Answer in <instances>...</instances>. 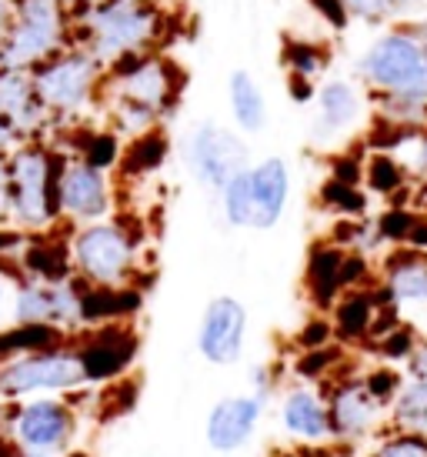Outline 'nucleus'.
<instances>
[{"mask_svg":"<svg viewBox=\"0 0 427 457\" xmlns=\"http://www.w3.org/2000/svg\"><path fill=\"white\" fill-rule=\"evenodd\" d=\"M321 201L324 207L331 211H338L344 217H364L367 211V197L361 194V187H351V184H340V180H324V187H321Z\"/></svg>","mask_w":427,"mask_h":457,"instance_id":"34","label":"nucleus"},{"mask_svg":"<svg viewBox=\"0 0 427 457\" xmlns=\"http://www.w3.org/2000/svg\"><path fill=\"white\" fill-rule=\"evenodd\" d=\"M61 147H47L44 140H21L7 154L11 174V220L24 234H44L61 220L57 211V184L67 164Z\"/></svg>","mask_w":427,"mask_h":457,"instance_id":"2","label":"nucleus"},{"mask_svg":"<svg viewBox=\"0 0 427 457\" xmlns=\"http://www.w3.org/2000/svg\"><path fill=\"white\" fill-rule=\"evenodd\" d=\"M84 368L74 347H51V351H38V354L11 357L0 361V397L13 401V397H34V394H67L84 387Z\"/></svg>","mask_w":427,"mask_h":457,"instance_id":"7","label":"nucleus"},{"mask_svg":"<svg viewBox=\"0 0 427 457\" xmlns=\"http://www.w3.org/2000/svg\"><path fill=\"white\" fill-rule=\"evenodd\" d=\"M288 94H290V101L294 104H314L317 84L314 80H307V77L288 74Z\"/></svg>","mask_w":427,"mask_h":457,"instance_id":"43","label":"nucleus"},{"mask_svg":"<svg viewBox=\"0 0 427 457\" xmlns=\"http://www.w3.org/2000/svg\"><path fill=\"white\" fill-rule=\"evenodd\" d=\"M338 364H340V347L327 344V347H317V351H304L297 357L294 370H297V378H304V381H317V378H327V370H334Z\"/></svg>","mask_w":427,"mask_h":457,"instance_id":"35","label":"nucleus"},{"mask_svg":"<svg viewBox=\"0 0 427 457\" xmlns=\"http://www.w3.org/2000/svg\"><path fill=\"white\" fill-rule=\"evenodd\" d=\"M67 341V334L54 324H13V328H0V361L11 357L38 354V351H51Z\"/></svg>","mask_w":427,"mask_h":457,"instance_id":"26","label":"nucleus"},{"mask_svg":"<svg viewBox=\"0 0 427 457\" xmlns=\"http://www.w3.org/2000/svg\"><path fill=\"white\" fill-rule=\"evenodd\" d=\"M17 144H21L17 130H13L11 124H7L4 117H0V157H7V154H11L13 147H17Z\"/></svg>","mask_w":427,"mask_h":457,"instance_id":"46","label":"nucleus"},{"mask_svg":"<svg viewBox=\"0 0 427 457\" xmlns=\"http://www.w3.org/2000/svg\"><path fill=\"white\" fill-rule=\"evenodd\" d=\"M21 270L27 280H44V284H61L74 278L71 264V247L67 241H44V237H27L21 247Z\"/></svg>","mask_w":427,"mask_h":457,"instance_id":"24","label":"nucleus"},{"mask_svg":"<svg viewBox=\"0 0 427 457\" xmlns=\"http://www.w3.org/2000/svg\"><path fill=\"white\" fill-rule=\"evenodd\" d=\"M364 184L374 194H384V197H390V194L404 191L407 174H404V164L394 157V154L374 151L371 157H367V164H364Z\"/></svg>","mask_w":427,"mask_h":457,"instance_id":"32","label":"nucleus"},{"mask_svg":"<svg viewBox=\"0 0 427 457\" xmlns=\"http://www.w3.org/2000/svg\"><path fill=\"white\" fill-rule=\"evenodd\" d=\"M354 71L374 94H398L424 71V44L404 24H390L367 44Z\"/></svg>","mask_w":427,"mask_h":457,"instance_id":"8","label":"nucleus"},{"mask_svg":"<svg viewBox=\"0 0 427 457\" xmlns=\"http://www.w3.org/2000/svg\"><path fill=\"white\" fill-rule=\"evenodd\" d=\"M407 361H411V374H414L417 381H427V341L417 344L414 354L407 357Z\"/></svg>","mask_w":427,"mask_h":457,"instance_id":"45","label":"nucleus"},{"mask_svg":"<svg viewBox=\"0 0 427 457\" xmlns=\"http://www.w3.org/2000/svg\"><path fill=\"white\" fill-rule=\"evenodd\" d=\"M280 457H301V454H280Z\"/></svg>","mask_w":427,"mask_h":457,"instance_id":"56","label":"nucleus"},{"mask_svg":"<svg viewBox=\"0 0 427 457\" xmlns=\"http://www.w3.org/2000/svg\"><path fill=\"white\" fill-rule=\"evenodd\" d=\"M63 47H71V17L57 0H13L11 30L0 47V67L34 71Z\"/></svg>","mask_w":427,"mask_h":457,"instance_id":"5","label":"nucleus"},{"mask_svg":"<svg viewBox=\"0 0 427 457\" xmlns=\"http://www.w3.org/2000/svg\"><path fill=\"white\" fill-rule=\"evenodd\" d=\"M0 117L17 130L21 140H40L44 130H51V114L40 104L30 71L0 67Z\"/></svg>","mask_w":427,"mask_h":457,"instance_id":"15","label":"nucleus"},{"mask_svg":"<svg viewBox=\"0 0 427 457\" xmlns=\"http://www.w3.org/2000/svg\"><path fill=\"white\" fill-rule=\"evenodd\" d=\"M401 387H404L401 374H398V370H390V368H377L364 378V391L371 394L381 407L394 404V397L401 394Z\"/></svg>","mask_w":427,"mask_h":457,"instance_id":"38","label":"nucleus"},{"mask_svg":"<svg viewBox=\"0 0 427 457\" xmlns=\"http://www.w3.org/2000/svg\"><path fill=\"white\" fill-rule=\"evenodd\" d=\"M351 21H364L371 27H384L394 21H404L407 13H414V7L421 0H340Z\"/></svg>","mask_w":427,"mask_h":457,"instance_id":"31","label":"nucleus"},{"mask_svg":"<svg viewBox=\"0 0 427 457\" xmlns=\"http://www.w3.org/2000/svg\"><path fill=\"white\" fill-rule=\"evenodd\" d=\"M411 224H414V214H411V211H404V207H390L388 214H381L374 220L377 237H381V241H390V244L407 241Z\"/></svg>","mask_w":427,"mask_h":457,"instance_id":"39","label":"nucleus"},{"mask_svg":"<svg viewBox=\"0 0 427 457\" xmlns=\"http://www.w3.org/2000/svg\"><path fill=\"white\" fill-rule=\"evenodd\" d=\"M17 457H63V454H44V451H17Z\"/></svg>","mask_w":427,"mask_h":457,"instance_id":"52","label":"nucleus"},{"mask_svg":"<svg viewBox=\"0 0 427 457\" xmlns=\"http://www.w3.org/2000/svg\"><path fill=\"white\" fill-rule=\"evenodd\" d=\"M364 114V94L347 77H327L314 94V137H340L357 128Z\"/></svg>","mask_w":427,"mask_h":457,"instance_id":"17","label":"nucleus"},{"mask_svg":"<svg viewBox=\"0 0 427 457\" xmlns=\"http://www.w3.org/2000/svg\"><path fill=\"white\" fill-rule=\"evenodd\" d=\"M184 167L201 187L217 194L227 180L251 167V147L240 130L197 120L184 137Z\"/></svg>","mask_w":427,"mask_h":457,"instance_id":"6","label":"nucleus"},{"mask_svg":"<svg viewBox=\"0 0 427 457\" xmlns=\"http://www.w3.org/2000/svg\"><path fill=\"white\" fill-rule=\"evenodd\" d=\"M247 344V307L238 297L221 294L204 307L201 324H197V351L214 368H230L238 364Z\"/></svg>","mask_w":427,"mask_h":457,"instance_id":"12","label":"nucleus"},{"mask_svg":"<svg viewBox=\"0 0 427 457\" xmlns=\"http://www.w3.org/2000/svg\"><path fill=\"white\" fill-rule=\"evenodd\" d=\"M11 220V174H7V157H0V228Z\"/></svg>","mask_w":427,"mask_h":457,"instance_id":"44","label":"nucleus"},{"mask_svg":"<svg viewBox=\"0 0 427 457\" xmlns=\"http://www.w3.org/2000/svg\"><path fill=\"white\" fill-rule=\"evenodd\" d=\"M280 424L290 437L321 445L331 437V418H327V401L314 387H290L280 401Z\"/></svg>","mask_w":427,"mask_h":457,"instance_id":"19","label":"nucleus"},{"mask_svg":"<svg viewBox=\"0 0 427 457\" xmlns=\"http://www.w3.org/2000/svg\"><path fill=\"white\" fill-rule=\"evenodd\" d=\"M151 4H157V0H151Z\"/></svg>","mask_w":427,"mask_h":457,"instance_id":"57","label":"nucleus"},{"mask_svg":"<svg viewBox=\"0 0 427 457\" xmlns=\"http://www.w3.org/2000/svg\"><path fill=\"white\" fill-rule=\"evenodd\" d=\"M4 428H7V414H4V411H0V431H4Z\"/></svg>","mask_w":427,"mask_h":457,"instance_id":"54","label":"nucleus"},{"mask_svg":"<svg viewBox=\"0 0 427 457\" xmlns=\"http://www.w3.org/2000/svg\"><path fill=\"white\" fill-rule=\"evenodd\" d=\"M264 394H238V397H224L211 407L204 434H207V445L217 454H234L247 445L257 431V424L264 418Z\"/></svg>","mask_w":427,"mask_h":457,"instance_id":"14","label":"nucleus"},{"mask_svg":"<svg viewBox=\"0 0 427 457\" xmlns=\"http://www.w3.org/2000/svg\"><path fill=\"white\" fill-rule=\"evenodd\" d=\"M327 418H331V437L357 441L377 424L381 404L364 391V381H340L327 401Z\"/></svg>","mask_w":427,"mask_h":457,"instance_id":"18","label":"nucleus"},{"mask_svg":"<svg viewBox=\"0 0 427 457\" xmlns=\"http://www.w3.org/2000/svg\"><path fill=\"white\" fill-rule=\"evenodd\" d=\"M11 17H13V0H0V47L7 40V30H11Z\"/></svg>","mask_w":427,"mask_h":457,"instance_id":"48","label":"nucleus"},{"mask_svg":"<svg viewBox=\"0 0 427 457\" xmlns=\"http://www.w3.org/2000/svg\"><path fill=\"white\" fill-rule=\"evenodd\" d=\"M7 434L21 451H44V454H67L77 434V414L61 397H34L17 404L7 414Z\"/></svg>","mask_w":427,"mask_h":457,"instance_id":"9","label":"nucleus"},{"mask_svg":"<svg viewBox=\"0 0 427 457\" xmlns=\"http://www.w3.org/2000/svg\"><path fill=\"white\" fill-rule=\"evenodd\" d=\"M40 104L51 114V130L77 120L90 104L101 101L107 67L84 47H63L30 71Z\"/></svg>","mask_w":427,"mask_h":457,"instance_id":"4","label":"nucleus"},{"mask_svg":"<svg viewBox=\"0 0 427 457\" xmlns=\"http://www.w3.org/2000/svg\"><path fill=\"white\" fill-rule=\"evenodd\" d=\"M390 420L398 431H417L427 434V381H411L404 384L401 394L394 397V411Z\"/></svg>","mask_w":427,"mask_h":457,"instance_id":"30","label":"nucleus"},{"mask_svg":"<svg viewBox=\"0 0 427 457\" xmlns=\"http://www.w3.org/2000/svg\"><path fill=\"white\" fill-rule=\"evenodd\" d=\"M57 211H61V220H71L74 228L107 220L113 211L111 174L84 164L80 157H67L61 184H57Z\"/></svg>","mask_w":427,"mask_h":457,"instance_id":"10","label":"nucleus"},{"mask_svg":"<svg viewBox=\"0 0 427 457\" xmlns=\"http://www.w3.org/2000/svg\"><path fill=\"white\" fill-rule=\"evenodd\" d=\"M381 304H394L404 324L427 330V257L404 247L384 261V284L377 287Z\"/></svg>","mask_w":427,"mask_h":457,"instance_id":"11","label":"nucleus"},{"mask_svg":"<svg viewBox=\"0 0 427 457\" xmlns=\"http://www.w3.org/2000/svg\"><path fill=\"white\" fill-rule=\"evenodd\" d=\"M414 144H417V170L427 178V124L421 128V134L414 137Z\"/></svg>","mask_w":427,"mask_h":457,"instance_id":"49","label":"nucleus"},{"mask_svg":"<svg viewBox=\"0 0 427 457\" xmlns=\"http://www.w3.org/2000/svg\"><path fill=\"white\" fill-rule=\"evenodd\" d=\"M63 11H67V17H77V13L90 11V7H97V4H104V0H57Z\"/></svg>","mask_w":427,"mask_h":457,"instance_id":"47","label":"nucleus"},{"mask_svg":"<svg viewBox=\"0 0 427 457\" xmlns=\"http://www.w3.org/2000/svg\"><path fill=\"white\" fill-rule=\"evenodd\" d=\"M7 261H0V320H4V311H7Z\"/></svg>","mask_w":427,"mask_h":457,"instance_id":"50","label":"nucleus"},{"mask_svg":"<svg viewBox=\"0 0 427 457\" xmlns=\"http://www.w3.org/2000/svg\"><path fill=\"white\" fill-rule=\"evenodd\" d=\"M121 154H124L121 134H113L111 128H94L80 134L74 157H80L84 164L97 167L104 174H111V170H117V164H121Z\"/></svg>","mask_w":427,"mask_h":457,"instance_id":"28","label":"nucleus"},{"mask_svg":"<svg viewBox=\"0 0 427 457\" xmlns=\"http://www.w3.org/2000/svg\"><path fill=\"white\" fill-rule=\"evenodd\" d=\"M167 157H171V137H167V130L163 128H154L147 134H138V137H130L124 144V154H121V178H151L157 174L163 164H167Z\"/></svg>","mask_w":427,"mask_h":457,"instance_id":"25","label":"nucleus"},{"mask_svg":"<svg viewBox=\"0 0 427 457\" xmlns=\"http://www.w3.org/2000/svg\"><path fill=\"white\" fill-rule=\"evenodd\" d=\"M404 27H407L421 44H427V17H417V21H411V24H404Z\"/></svg>","mask_w":427,"mask_h":457,"instance_id":"51","label":"nucleus"},{"mask_svg":"<svg viewBox=\"0 0 427 457\" xmlns=\"http://www.w3.org/2000/svg\"><path fill=\"white\" fill-rule=\"evenodd\" d=\"M227 107L240 134H261L267 128V97L251 71H234L227 77Z\"/></svg>","mask_w":427,"mask_h":457,"instance_id":"20","label":"nucleus"},{"mask_svg":"<svg viewBox=\"0 0 427 457\" xmlns=\"http://www.w3.org/2000/svg\"><path fill=\"white\" fill-rule=\"evenodd\" d=\"M107 101V124H111L113 134L121 137H138V134H147L154 128H163V117L147 107V104L127 101V97H113V94H101Z\"/></svg>","mask_w":427,"mask_h":457,"instance_id":"27","label":"nucleus"},{"mask_svg":"<svg viewBox=\"0 0 427 457\" xmlns=\"http://www.w3.org/2000/svg\"><path fill=\"white\" fill-rule=\"evenodd\" d=\"M167 30V13L151 0H104L71 17V47L90 51L104 67L127 54H154Z\"/></svg>","mask_w":427,"mask_h":457,"instance_id":"1","label":"nucleus"},{"mask_svg":"<svg viewBox=\"0 0 427 457\" xmlns=\"http://www.w3.org/2000/svg\"><path fill=\"white\" fill-rule=\"evenodd\" d=\"M307 7H311L331 30H338V34L351 27V13H347V7H344L340 0H307Z\"/></svg>","mask_w":427,"mask_h":457,"instance_id":"42","label":"nucleus"},{"mask_svg":"<svg viewBox=\"0 0 427 457\" xmlns=\"http://www.w3.org/2000/svg\"><path fill=\"white\" fill-rule=\"evenodd\" d=\"M140 304H144V294L134 284H127V287H90V284H84V291H80V318H84V328L134 318L140 311Z\"/></svg>","mask_w":427,"mask_h":457,"instance_id":"22","label":"nucleus"},{"mask_svg":"<svg viewBox=\"0 0 427 457\" xmlns=\"http://www.w3.org/2000/svg\"><path fill=\"white\" fill-rule=\"evenodd\" d=\"M374 347L384 361H407L417 347V330L411 328V324H398V328L388 330L384 337H377Z\"/></svg>","mask_w":427,"mask_h":457,"instance_id":"36","label":"nucleus"},{"mask_svg":"<svg viewBox=\"0 0 427 457\" xmlns=\"http://www.w3.org/2000/svg\"><path fill=\"white\" fill-rule=\"evenodd\" d=\"M334 341V324L327 318H311L297 330V347L301 351H317V347H327Z\"/></svg>","mask_w":427,"mask_h":457,"instance_id":"41","label":"nucleus"},{"mask_svg":"<svg viewBox=\"0 0 427 457\" xmlns=\"http://www.w3.org/2000/svg\"><path fill=\"white\" fill-rule=\"evenodd\" d=\"M63 457H90V454H88V451H67Z\"/></svg>","mask_w":427,"mask_h":457,"instance_id":"53","label":"nucleus"},{"mask_svg":"<svg viewBox=\"0 0 427 457\" xmlns=\"http://www.w3.org/2000/svg\"><path fill=\"white\" fill-rule=\"evenodd\" d=\"M251 187V230H271L290 201V167L284 157H264L247 167Z\"/></svg>","mask_w":427,"mask_h":457,"instance_id":"16","label":"nucleus"},{"mask_svg":"<svg viewBox=\"0 0 427 457\" xmlns=\"http://www.w3.org/2000/svg\"><path fill=\"white\" fill-rule=\"evenodd\" d=\"M424 64H427V44H424Z\"/></svg>","mask_w":427,"mask_h":457,"instance_id":"55","label":"nucleus"},{"mask_svg":"<svg viewBox=\"0 0 427 457\" xmlns=\"http://www.w3.org/2000/svg\"><path fill=\"white\" fill-rule=\"evenodd\" d=\"M104 418L111 420L117 414H127L130 407L138 404V384L134 381H121V384H111L107 391H104Z\"/></svg>","mask_w":427,"mask_h":457,"instance_id":"40","label":"nucleus"},{"mask_svg":"<svg viewBox=\"0 0 427 457\" xmlns=\"http://www.w3.org/2000/svg\"><path fill=\"white\" fill-rule=\"evenodd\" d=\"M377 291H367V287H354V291H344L334 301V337L344 344H357L371 337V328H374L377 318Z\"/></svg>","mask_w":427,"mask_h":457,"instance_id":"23","label":"nucleus"},{"mask_svg":"<svg viewBox=\"0 0 427 457\" xmlns=\"http://www.w3.org/2000/svg\"><path fill=\"white\" fill-rule=\"evenodd\" d=\"M74 351L80 357L88 384H111L134 364L138 334L127 328L124 320H113V324H101L90 334H84V341L77 344Z\"/></svg>","mask_w":427,"mask_h":457,"instance_id":"13","label":"nucleus"},{"mask_svg":"<svg viewBox=\"0 0 427 457\" xmlns=\"http://www.w3.org/2000/svg\"><path fill=\"white\" fill-rule=\"evenodd\" d=\"M280 64L288 67V74L317 80V77L327 71V64H331V51H327L324 44H314V40L284 37V47H280Z\"/></svg>","mask_w":427,"mask_h":457,"instance_id":"29","label":"nucleus"},{"mask_svg":"<svg viewBox=\"0 0 427 457\" xmlns=\"http://www.w3.org/2000/svg\"><path fill=\"white\" fill-rule=\"evenodd\" d=\"M344 247L338 244H314L311 254H307V270H304V284H307V294L314 307L327 311L334 307L340 294H344V284H340V264H344Z\"/></svg>","mask_w":427,"mask_h":457,"instance_id":"21","label":"nucleus"},{"mask_svg":"<svg viewBox=\"0 0 427 457\" xmlns=\"http://www.w3.org/2000/svg\"><path fill=\"white\" fill-rule=\"evenodd\" d=\"M74 278L90 287H127L138 278L140 237L127 228L121 217L80 224L67 237Z\"/></svg>","mask_w":427,"mask_h":457,"instance_id":"3","label":"nucleus"},{"mask_svg":"<svg viewBox=\"0 0 427 457\" xmlns=\"http://www.w3.org/2000/svg\"><path fill=\"white\" fill-rule=\"evenodd\" d=\"M221 214L230 228H251V187H247V170H240L238 178H230L217 191Z\"/></svg>","mask_w":427,"mask_h":457,"instance_id":"33","label":"nucleus"},{"mask_svg":"<svg viewBox=\"0 0 427 457\" xmlns=\"http://www.w3.org/2000/svg\"><path fill=\"white\" fill-rule=\"evenodd\" d=\"M371 457H427V434L417 431H398L377 447Z\"/></svg>","mask_w":427,"mask_h":457,"instance_id":"37","label":"nucleus"}]
</instances>
